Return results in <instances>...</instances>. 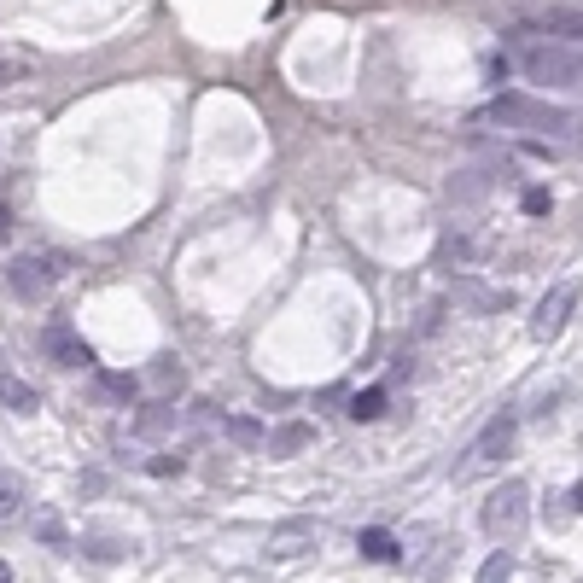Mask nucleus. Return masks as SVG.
I'll use <instances>...</instances> for the list:
<instances>
[{"mask_svg":"<svg viewBox=\"0 0 583 583\" xmlns=\"http://www.w3.org/2000/svg\"><path fill=\"white\" fill-rule=\"evenodd\" d=\"M484 117H490V123H502V129H525V135H537L543 146L583 152V117H572L566 105L537 100V94H496Z\"/></svg>","mask_w":583,"mask_h":583,"instance_id":"f257e3e1","label":"nucleus"},{"mask_svg":"<svg viewBox=\"0 0 583 583\" xmlns=\"http://www.w3.org/2000/svg\"><path fill=\"white\" fill-rule=\"evenodd\" d=\"M514 65L525 82H537V88H583V47L572 41H554L549 30H519L514 41Z\"/></svg>","mask_w":583,"mask_h":583,"instance_id":"f03ea898","label":"nucleus"},{"mask_svg":"<svg viewBox=\"0 0 583 583\" xmlns=\"http://www.w3.org/2000/svg\"><path fill=\"white\" fill-rule=\"evenodd\" d=\"M479 525L490 543H514L525 537V525H531V490L525 484H496L490 496H484L479 508Z\"/></svg>","mask_w":583,"mask_h":583,"instance_id":"7ed1b4c3","label":"nucleus"},{"mask_svg":"<svg viewBox=\"0 0 583 583\" xmlns=\"http://www.w3.org/2000/svg\"><path fill=\"white\" fill-rule=\"evenodd\" d=\"M519 438V414L502 409L490 426H484L479 438H473V449H467V461L455 467V479H473V473H484V467H496V461H508V449H514Z\"/></svg>","mask_w":583,"mask_h":583,"instance_id":"20e7f679","label":"nucleus"},{"mask_svg":"<svg viewBox=\"0 0 583 583\" xmlns=\"http://www.w3.org/2000/svg\"><path fill=\"white\" fill-rule=\"evenodd\" d=\"M6 286H12L18 304H41V298L59 286V263H53V257H12V263H6Z\"/></svg>","mask_w":583,"mask_h":583,"instance_id":"39448f33","label":"nucleus"},{"mask_svg":"<svg viewBox=\"0 0 583 583\" xmlns=\"http://www.w3.org/2000/svg\"><path fill=\"white\" fill-rule=\"evenodd\" d=\"M578 298H583V286L578 280H560V286H549V298L537 304V315H531V339H560L566 333V321H572V309H578Z\"/></svg>","mask_w":583,"mask_h":583,"instance_id":"423d86ee","label":"nucleus"},{"mask_svg":"<svg viewBox=\"0 0 583 583\" xmlns=\"http://www.w3.org/2000/svg\"><path fill=\"white\" fill-rule=\"evenodd\" d=\"M41 350H47V356H53L59 368H88V362H94V350H88V344L76 339V327H70L65 315L41 327Z\"/></svg>","mask_w":583,"mask_h":583,"instance_id":"0eeeda50","label":"nucleus"},{"mask_svg":"<svg viewBox=\"0 0 583 583\" xmlns=\"http://www.w3.org/2000/svg\"><path fill=\"white\" fill-rule=\"evenodd\" d=\"M315 537H321V525L315 519H286L269 531V560H292V554L315 549Z\"/></svg>","mask_w":583,"mask_h":583,"instance_id":"6e6552de","label":"nucleus"},{"mask_svg":"<svg viewBox=\"0 0 583 583\" xmlns=\"http://www.w3.org/2000/svg\"><path fill=\"white\" fill-rule=\"evenodd\" d=\"M455 298L473 309H508L514 304V292L508 286H479V280H455Z\"/></svg>","mask_w":583,"mask_h":583,"instance_id":"1a4fd4ad","label":"nucleus"},{"mask_svg":"<svg viewBox=\"0 0 583 583\" xmlns=\"http://www.w3.org/2000/svg\"><path fill=\"white\" fill-rule=\"evenodd\" d=\"M0 403H6L12 414H35V409H41V397H35L24 379H12L6 368H0Z\"/></svg>","mask_w":583,"mask_h":583,"instance_id":"9d476101","label":"nucleus"},{"mask_svg":"<svg viewBox=\"0 0 583 583\" xmlns=\"http://www.w3.org/2000/svg\"><path fill=\"white\" fill-rule=\"evenodd\" d=\"M222 432H228L234 444H269V432H263L251 414H228V420H222Z\"/></svg>","mask_w":583,"mask_h":583,"instance_id":"9b49d317","label":"nucleus"},{"mask_svg":"<svg viewBox=\"0 0 583 583\" xmlns=\"http://www.w3.org/2000/svg\"><path fill=\"white\" fill-rule=\"evenodd\" d=\"M537 30H554V35H566L572 47H583V12H549Z\"/></svg>","mask_w":583,"mask_h":583,"instance_id":"f8f14e48","label":"nucleus"},{"mask_svg":"<svg viewBox=\"0 0 583 583\" xmlns=\"http://www.w3.org/2000/svg\"><path fill=\"white\" fill-rule=\"evenodd\" d=\"M356 549L368 554V560H397V543H391L385 531H362V537H356Z\"/></svg>","mask_w":583,"mask_h":583,"instance_id":"ddd939ff","label":"nucleus"},{"mask_svg":"<svg viewBox=\"0 0 583 583\" xmlns=\"http://www.w3.org/2000/svg\"><path fill=\"white\" fill-rule=\"evenodd\" d=\"M18 502H24V479L18 473H0V519L18 514Z\"/></svg>","mask_w":583,"mask_h":583,"instance_id":"4468645a","label":"nucleus"},{"mask_svg":"<svg viewBox=\"0 0 583 583\" xmlns=\"http://www.w3.org/2000/svg\"><path fill=\"white\" fill-rule=\"evenodd\" d=\"M508 578H514V554H508V549H496L490 560H484L479 583H508Z\"/></svg>","mask_w":583,"mask_h":583,"instance_id":"2eb2a0df","label":"nucleus"},{"mask_svg":"<svg viewBox=\"0 0 583 583\" xmlns=\"http://www.w3.org/2000/svg\"><path fill=\"white\" fill-rule=\"evenodd\" d=\"M152 385H158V391H181V362H175V356H158V362H152Z\"/></svg>","mask_w":583,"mask_h":583,"instance_id":"dca6fc26","label":"nucleus"},{"mask_svg":"<svg viewBox=\"0 0 583 583\" xmlns=\"http://www.w3.org/2000/svg\"><path fill=\"white\" fill-rule=\"evenodd\" d=\"M379 414H385V391H362V397H356V403H350V420H379Z\"/></svg>","mask_w":583,"mask_h":583,"instance_id":"f3484780","label":"nucleus"},{"mask_svg":"<svg viewBox=\"0 0 583 583\" xmlns=\"http://www.w3.org/2000/svg\"><path fill=\"white\" fill-rule=\"evenodd\" d=\"M123 549H129V543H117V537H88V543H82V554H88V560H117Z\"/></svg>","mask_w":583,"mask_h":583,"instance_id":"a211bd4d","label":"nucleus"},{"mask_svg":"<svg viewBox=\"0 0 583 583\" xmlns=\"http://www.w3.org/2000/svg\"><path fill=\"white\" fill-rule=\"evenodd\" d=\"M309 438H315V432H309V426H280L275 438H269V449H304Z\"/></svg>","mask_w":583,"mask_h":583,"instance_id":"6ab92c4d","label":"nucleus"},{"mask_svg":"<svg viewBox=\"0 0 583 583\" xmlns=\"http://www.w3.org/2000/svg\"><path fill=\"white\" fill-rule=\"evenodd\" d=\"M100 391H105V397H123V403H129V397H135V379H129V374H105Z\"/></svg>","mask_w":583,"mask_h":583,"instance_id":"aec40b11","label":"nucleus"},{"mask_svg":"<svg viewBox=\"0 0 583 583\" xmlns=\"http://www.w3.org/2000/svg\"><path fill=\"white\" fill-rule=\"evenodd\" d=\"M543 210H554V193L549 187H525V216H543Z\"/></svg>","mask_w":583,"mask_h":583,"instance_id":"412c9836","label":"nucleus"},{"mask_svg":"<svg viewBox=\"0 0 583 583\" xmlns=\"http://www.w3.org/2000/svg\"><path fill=\"white\" fill-rule=\"evenodd\" d=\"M135 426H140V432H170V426H175V409H152V414H140Z\"/></svg>","mask_w":583,"mask_h":583,"instance_id":"4be33fe9","label":"nucleus"},{"mask_svg":"<svg viewBox=\"0 0 583 583\" xmlns=\"http://www.w3.org/2000/svg\"><path fill=\"white\" fill-rule=\"evenodd\" d=\"M35 531H41V543H65V525H59V514H41V519H35Z\"/></svg>","mask_w":583,"mask_h":583,"instance_id":"5701e85b","label":"nucleus"},{"mask_svg":"<svg viewBox=\"0 0 583 583\" xmlns=\"http://www.w3.org/2000/svg\"><path fill=\"white\" fill-rule=\"evenodd\" d=\"M18 76H24V59H18V53H6V47H0V88H6V82H18Z\"/></svg>","mask_w":583,"mask_h":583,"instance_id":"b1692460","label":"nucleus"},{"mask_svg":"<svg viewBox=\"0 0 583 583\" xmlns=\"http://www.w3.org/2000/svg\"><path fill=\"white\" fill-rule=\"evenodd\" d=\"M181 467H187L181 455H158V461H152V473H158V479H170V473H181Z\"/></svg>","mask_w":583,"mask_h":583,"instance_id":"393cba45","label":"nucleus"},{"mask_svg":"<svg viewBox=\"0 0 583 583\" xmlns=\"http://www.w3.org/2000/svg\"><path fill=\"white\" fill-rule=\"evenodd\" d=\"M6 234H12V216H6V205H0V240H6Z\"/></svg>","mask_w":583,"mask_h":583,"instance_id":"a878e982","label":"nucleus"},{"mask_svg":"<svg viewBox=\"0 0 583 583\" xmlns=\"http://www.w3.org/2000/svg\"><path fill=\"white\" fill-rule=\"evenodd\" d=\"M572 508H578V514H583V484H578V490H572Z\"/></svg>","mask_w":583,"mask_h":583,"instance_id":"bb28decb","label":"nucleus"},{"mask_svg":"<svg viewBox=\"0 0 583 583\" xmlns=\"http://www.w3.org/2000/svg\"><path fill=\"white\" fill-rule=\"evenodd\" d=\"M0 583H12V566H6V560H0Z\"/></svg>","mask_w":583,"mask_h":583,"instance_id":"cd10ccee","label":"nucleus"}]
</instances>
